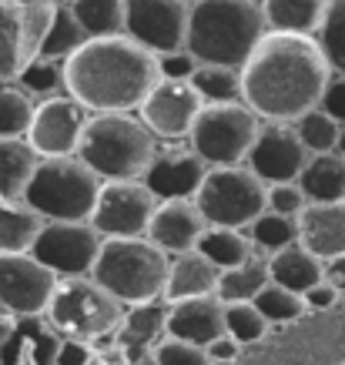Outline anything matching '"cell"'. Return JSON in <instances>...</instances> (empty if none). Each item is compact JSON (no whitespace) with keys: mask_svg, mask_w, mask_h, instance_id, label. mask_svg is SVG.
I'll return each mask as SVG.
<instances>
[{"mask_svg":"<svg viewBox=\"0 0 345 365\" xmlns=\"http://www.w3.org/2000/svg\"><path fill=\"white\" fill-rule=\"evenodd\" d=\"M37 151L27 138H0V201H21L37 168Z\"/></svg>","mask_w":345,"mask_h":365,"instance_id":"cell-28","label":"cell"},{"mask_svg":"<svg viewBox=\"0 0 345 365\" xmlns=\"http://www.w3.org/2000/svg\"><path fill=\"white\" fill-rule=\"evenodd\" d=\"M165 335L178 342L208 349L215 339L225 335V305L218 299H185L168 302Z\"/></svg>","mask_w":345,"mask_h":365,"instance_id":"cell-20","label":"cell"},{"mask_svg":"<svg viewBox=\"0 0 345 365\" xmlns=\"http://www.w3.org/2000/svg\"><path fill=\"white\" fill-rule=\"evenodd\" d=\"M305 309H312V312H329L339 302V288L332 285V282H319L315 288H309L305 295Z\"/></svg>","mask_w":345,"mask_h":365,"instance_id":"cell-48","label":"cell"},{"mask_svg":"<svg viewBox=\"0 0 345 365\" xmlns=\"http://www.w3.org/2000/svg\"><path fill=\"white\" fill-rule=\"evenodd\" d=\"M212 365H238V362H212Z\"/></svg>","mask_w":345,"mask_h":365,"instance_id":"cell-52","label":"cell"},{"mask_svg":"<svg viewBox=\"0 0 345 365\" xmlns=\"http://www.w3.org/2000/svg\"><path fill=\"white\" fill-rule=\"evenodd\" d=\"M205 101L198 98V91L191 88V81H161L151 88L145 104L138 108V118L145 121V128L161 141H188L191 128L198 121Z\"/></svg>","mask_w":345,"mask_h":365,"instance_id":"cell-14","label":"cell"},{"mask_svg":"<svg viewBox=\"0 0 345 365\" xmlns=\"http://www.w3.org/2000/svg\"><path fill=\"white\" fill-rule=\"evenodd\" d=\"M171 275V258L148 238H111L101 245L94 282L108 295L134 309L148 302H161Z\"/></svg>","mask_w":345,"mask_h":365,"instance_id":"cell-5","label":"cell"},{"mask_svg":"<svg viewBox=\"0 0 345 365\" xmlns=\"http://www.w3.org/2000/svg\"><path fill=\"white\" fill-rule=\"evenodd\" d=\"M191 88L198 91V98L205 104H235L242 101V71L235 67H218V64H198Z\"/></svg>","mask_w":345,"mask_h":365,"instance_id":"cell-34","label":"cell"},{"mask_svg":"<svg viewBox=\"0 0 345 365\" xmlns=\"http://www.w3.org/2000/svg\"><path fill=\"white\" fill-rule=\"evenodd\" d=\"M151 359H155V365H212V359L205 355V349L178 342V339H161V342L151 349Z\"/></svg>","mask_w":345,"mask_h":365,"instance_id":"cell-43","label":"cell"},{"mask_svg":"<svg viewBox=\"0 0 345 365\" xmlns=\"http://www.w3.org/2000/svg\"><path fill=\"white\" fill-rule=\"evenodd\" d=\"M57 282L31 252L0 255V315H44Z\"/></svg>","mask_w":345,"mask_h":365,"instance_id":"cell-13","label":"cell"},{"mask_svg":"<svg viewBox=\"0 0 345 365\" xmlns=\"http://www.w3.org/2000/svg\"><path fill=\"white\" fill-rule=\"evenodd\" d=\"M0 4H4V0H0Z\"/></svg>","mask_w":345,"mask_h":365,"instance_id":"cell-56","label":"cell"},{"mask_svg":"<svg viewBox=\"0 0 345 365\" xmlns=\"http://www.w3.org/2000/svg\"><path fill=\"white\" fill-rule=\"evenodd\" d=\"M168 322V302H148V305H134L124 312L121 332H118V349L124 352L128 365L134 362V355H141L145 349H155L165 335Z\"/></svg>","mask_w":345,"mask_h":365,"instance_id":"cell-26","label":"cell"},{"mask_svg":"<svg viewBox=\"0 0 345 365\" xmlns=\"http://www.w3.org/2000/svg\"><path fill=\"white\" fill-rule=\"evenodd\" d=\"M315 41L322 44V51H325V57H329L332 71L345 74V0H332L329 17H325L322 31H319Z\"/></svg>","mask_w":345,"mask_h":365,"instance_id":"cell-41","label":"cell"},{"mask_svg":"<svg viewBox=\"0 0 345 365\" xmlns=\"http://www.w3.org/2000/svg\"><path fill=\"white\" fill-rule=\"evenodd\" d=\"M54 4H74V0H54Z\"/></svg>","mask_w":345,"mask_h":365,"instance_id":"cell-53","label":"cell"},{"mask_svg":"<svg viewBox=\"0 0 345 365\" xmlns=\"http://www.w3.org/2000/svg\"><path fill=\"white\" fill-rule=\"evenodd\" d=\"M195 205L205 215V222L215 228L245 232L258 215L268 211V188L252 175L248 165L208 168V175L195 195Z\"/></svg>","mask_w":345,"mask_h":365,"instance_id":"cell-9","label":"cell"},{"mask_svg":"<svg viewBox=\"0 0 345 365\" xmlns=\"http://www.w3.org/2000/svg\"><path fill=\"white\" fill-rule=\"evenodd\" d=\"M67 98L91 114L138 111L158 84V57L131 37H91L64 61Z\"/></svg>","mask_w":345,"mask_h":365,"instance_id":"cell-2","label":"cell"},{"mask_svg":"<svg viewBox=\"0 0 345 365\" xmlns=\"http://www.w3.org/2000/svg\"><path fill=\"white\" fill-rule=\"evenodd\" d=\"M57 365H101V355L91 342L64 339V342H61V352H57Z\"/></svg>","mask_w":345,"mask_h":365,"instance_id":"cell-46","label":"cell"},{"mask_svg":"<svg viewBox=\"0 0 345 365\" xmlns=\"http://www.w3.org/2000/svg\"><path fill=\"white\" fill-rule=\"evenodd\" d=\"M21 74V37L11 17H0V84H14Z\"/></svg>","mask_w":345,"mask_h":365,"instance_id":"cell-42","label":"cell"},{"mask_svg":"<svg viewBox=\"0 0 345 365\" xmlns=\"http://www.w3.org/2000/svg\"><path fill=\"white\" fill-rule=\"evenodd\" d=\"M218 278H222V272L201 252H185V255H178V258H171V275H168L165 302L218 299Z\"/></svg>","mask_w":345,"mask_h":365,"instance_id":"cell-23","label":"cell"},{"mask_svg":"<svg viewBox=\"0 0 345 365\" xmlns=\"http://www.w3.org/2000/svg\"><path fill=\"white\" fill-rule=\"evenodd\" d=\"M208 222L198 211L195 198L191 201H158L151 225H148V242H155L168 258H178L185 252H195L205 235Z\"/></svg>","mask_w":345,"mask_h":365,"instance_id":"cell-19","label":"cell"},{"mask_svg":"<svg viewBox=\"0 0 345 365\" xmlns=\"http://www.w3.org/2000/svg\"><path fill=\"white\" fill-rule=\"evenodd\" d=\"M258 312H262V319L268 322V325H279V322H295L305 315V299L302 295H295V292H289V288L275 285V282H268L262 292L255 295V302H252Z\"/></svg>","mask_w":345,"mask_h":365,"instance_id":"cell-39","label":"cell"},{"mask_svg":"<svg viewBox=\"0 0 345 365\" xmlns=\"http://www.w3.org/2000/svg\"><path fill=\"white\" fill-rule=\"evenodd\" d=\"M245 235L248 242L255 245V252H265L268 258V255H275L299 242V218H285V215L265 211V215H258L255 222L248 225Z\"/></svg>","mask_w":345,"mask_h":365,"instance_id":"cell-35","label":"cell"},{"mask_svg":"<svg viewBox=\"0 0 345 365\" xmlns=\"http://www.w3.org/2000/svg\"><path fill=\"white\" fill-rule=\"evenodd\" d=\"M74 21L88 37H118L124 34V0H74L67 4Z\"/></svg>","mask_w":345,"mask_h":365,"instance_id":"cell-32","label":"cell"},{"mask_svg":"<svg viewBox=\"0 0 345 365\" xmlns=\"http://www.w3.org/2000/svg\"><path fill=\"white\" fill-rule=\"evenodd\" d=\"M332 64L315 37L265 34L242 67V101L262 121L295 124L302 114L322 108Z\"/></svg>","mask_w":345,"mask_h":365,"instance_id":"cell-1","label":"cell"},{"mask_svg":"<svg viewBox=\"0 0 345 365\" xmlns=\"http://www.w3.org/2000/svg\"><path fill=\"white\" fill-rule=\"evenodd\" d=\"M44 222L24 201H0V255L31 252Z\"/></svg>","mask_w":345,"mask_h":365,"instance_id":"cell-30","label":"cell"},{"mask_svg":"<svg viewBox=\"0 0 345 365\" xmlns=\"http://www.w3.org/2000/svg\"><path fill=\"white\" fill-rule=\"evenodd\" d=\"M299 242L322 262L345 255V201L309 205L299 218Z\"/></svg>","mask_w":345,"mask_h":365,"instance_id":"cell-21","label":"cell"},{"mask_svg":"<svg viewBox=\"0 0 345 365\" xmlns=\"http://www.w3.org/2000/svg\"><path fill=\"white\" fill-rule=\"evenodd\" d=\"M299 188L309 205H332L345 201V155H312L299 175Z\"/></svg>","mask_w":345,"mask_h":365,"instance_id":"cell-27","label":"cell"},{"mask_svg":"<svg viewBox=\"0 0 345 365\" xmlns=\"http://www.w3.org/2000/svg\"><path fill=\"white\" fill-rule=\"evenodd\" d=\"M37 104L17 84H0V138H27Z\"/></svg>","mask_w":345,"mask_h":365,"instance_id":"cell-37","label":"cell"},{"mask_svg":"<svg viewBox=\"0 0 345 365\" xmlns=\"http://www.w3.org/2000/svg\"><path fill=\"white\" fill-rule=\"evenodd\" d=\"M101 188L104 181L78 155L41 158L21 201L41 222H91Z\"/></svg>","mask_w":345,"mask_h":365,"instance_id":"cell-6","label":"cell"},{"mask_svg":"<svg viewBox=\"0 0 345 365\" xmlns=\"http://www.w3.org/2000/svg\"><path fill=\"white\" fill-rule=\"evenodd\" d=\"M268 332V322L252 302H235L225 305V335H232L238 345H252Z\"/></svg>","mask_w":345,"mask_h":365,"instance_id":"cell-40","label":"cell"},{"mask_svg":"<svg viewBox=\"0 0 345 365\" xmlns=\"http://www.w3.org/2000/svg\"><path fill=\"white\" fill-rule=\"evenodd\" d=\"M272 282L268 275V258H252L245 265L228 268L218 278V302L222 305H235V302H255V295Z\"/></svg>","mask_w":345,"mask_h":365,"instance_id":"cell-31","label":"cell"},{"mask_svg":"<svg viewBox=\"0 0 345 365\" xmlns=\"http://www.w3.org/2000/svg\"><path fill=\"white\" fill-rule=\"evenodd\" d=\"M268 275H272L275 285L289 288L295 295H305L309 288L325 282V262L315 258L302 242H295L289 248H282V252L268 255Z\"/></svg>","mask_w":345,"mask_h":365,"instance_id":"cell-25","label":"cell"},{"mask_svg":"<svg viewBox=\"0 0 345 365\" xmlns=\"http://www.w3.org/2000/svg\"><path fill=\"white\" fill-rule=\"evenodd\" d=\"M195 252L205 255L218 272H228V268L252 262L255 258V245L248 242V235L238 232V228H215V225H208Z\"/></svg>","mask_w":345,"mask_h":365,"instance_id":"cell-29","label":"cell"},{"mask_svg":"<svg viewBox=\"0 0 345 365\" xmlns=\"http://www.w3.org/2000/svg\"><path fill=\"white\" fill-rule=\"evenodd\" d=\"M84 41H91L88 34L81 31V24L74 21V14L67 4H57V14H54V24H51V34L44 41V51L41 57H54V61H67L74 54Z\"/></svg>","mask_w":345,"mask_h":365,"instance_id":"cell-38","label":"cell"},{"mask_svg":"<svg viewBox=\"0 0 345 365\" xmlns=\"http://www.w3.org/2000/svg\"><path fill=\"white\" fill-rule=\"evenodd\" d=\"M322 111L329 118H335L339 124H345V74L335 71L329 88H325V98H322Z\"/></svg>","mask_w":345,"mask_h":365,"instance_id":"cell-47","label":"cell"},{"mask_svg":"<svg viewBox=\"0 0 345 365\" xmlns=\"http://www.w3.org/2000/svg\"><path fill=\"white\" fill-rule=\"evenodd\" d=\"M332 0H262L268 34H302L319 37Z\"/></svg>","mask_w":345,"mask_h":365,"instance_id":"cell-24","label":"cell"},{"mask_svg":"<svg viewBox=\"0 0 345 365\" xmlns=\"http://www.w3.org/2000/svg\"><path fill=\"white\" fill-rule=\"evenodd\" d=\"M325 282H332V285L339 288V295L345 292V255H342V258L325 262Z\"/></svg>","mask_w":345,"mask_h":365,"instance_id":"cell-50","label":"cell"},{"mask_svg":"<svg viewBox=\"0 0 345 365\" xmlns=\"http://www.w3.org/2000/svg\"><path fill=\"white\" fill-rule=\"evenodd\" d=\"M91 121V111H84L74 98H51L37 101L27 144L37 158H74L84 138V128Z\"/></svg>","mask_w":345,"mask_h":365,"instance_id":"cell-15","label":"cell"},{"mask_svg":"<svg viewBox=\"0 0 345 365\" xmlns=\"http://www.w3.org/2000/svg\"><path fill=\"white\" fill-rule=\"evenodd\" d=\"M124 312L128 309L114 295H108L94 278H61L44 319L61 339L94 345L121 332Z\"/></svg>","mask_w":345,"mask_h":365,"instance_id":"cell-7","label":"cell"},{"mask_svg":"<svg viewBox=\"0 0 345 365\" xmlns=\"http://www.w3.org/2000/svg\"><path fill=\"white\" fill-rule=\"evenodd\" d=\"M305 208H309V198L302 195L299 181H289V185H272V188H268V211L285 215V218H302V211Z\"/></svg>","mask_w":345,"mask_h":365,"instance_id":"cell-44","label":"cell"},{"mask_svg":"<svg viewBox=\"0 0 345 365\" xmlns=\"http://www.w3.org/2000/svg\"><path fill=\"white\" fill-rule=\"evenodd\" d=\"M54 14V0H4L0 4V17H11L17 37H21V67H27L34 57H41Z\"/></svg>","mask_w":345,"mask_h":365,"instance_id":"cell-22","label":"cell"},{"mask_svg":"<svg viewBox=\"0 0 345 365\" xmlns=\"http://www.w3.org/2000/svg\"><path fill=\"white\" fill-rule=\"evenodd\" d=\"M101 245L104 238L91 222H44L31 255L57 278H91Z\"/></svg>","mask_w":345,"mask_h":365,"instance_id":"cell-11","label":"cell"},{"mask_svg":"<svg viewBox=\"0 0 345 365\" xmlns=\"http://www.w3.org/2000/svg\"><path fill=\"white\" fill-rule=\"evenodd\" d=\"M17 88L27 94V98H64L67 94V81H64V61H54V57H34L27 67H21V74L14 81Z\"/></svg>","mask_w":345,"mask_h":365,"instance_id":"cell-33","label":"cell"},{"mask_svg":"<svg viewBox=\"0 0 345 365\" xmlns=\"http://www.w3.org/2000/svg\"><path fill=\"white\" fill-rule=\"evenodd\" d=\"M309 151L305 144L299 141V134L292 124L282 121H262V131H258L252 151H248L245 165L252 168V175L272 188V185H289V181H299V175L309 165Z\"/></svg>","mask_w":345,"mask_h":365,"instance_id":"cell-16","label":"cell"},{"mask_svg":"<svg viewBox=\"0 0 345 365\" xmlns=\"http://www.w3.org/2000/svg\"><path fill=\"white\" fill-rule=\"evenodd\" d=\"M61 342L44 315H0V365H57Z\"/></svg>","mask_w":345,"mask_h":365,"instance_id":"cell-18","label":"cell"},{"mask_svg":"<svg viewBox=\"0 0 345 365\" xmlns=\"http://www.w3.org/2000/svg\"><path fill=\"white\" fill-rule=\"evenodd\" d=\"M155 151L158 138L138 114H91L78 158L101 181H141Z\"/></svg>","mask_w":345,"mask_h":365,"instance_id":"cell-4","label":"cell"},{"mask_svg":"<svg viewBox=\"0 0 345 365\" xmlns=\"http://www.w3.org/2000/svg\"><path fill=\"white\" fill-rule=\"evenodd\" d=\"M155 208L158 198L141 181H104V188L98 195V208L91 215V225L104 242L145 238Z\"/></svg>","mask_w":345,"mask_h":365,"instance_id":"cell-12","label":"cell"},{"mask_svg":"<svg viewBox=\"0 0 345 365\" xmlns=\"http://www.w3.org/2000/svg\"><path fill=\"white\" fill-rule=\"evenodd\" d=\"M258 131H262V118L245 101L205 104L188 134V144L208 168H235L248 161Z\"/></svg>","mask_w":345,"mask_h":365,"instance_id":"cell-8","label":"cell"},{"mask_svg":"<svg viewBox=\"0 0 345 365\" xmlns=\"http://www.w3.org/2000/svg\"><path fill=\"white\" fill-rule=\"evenodd\" d=\"M258 4H262V0H258Z\"/></svg>","mask_w":345,"mask_h":365,"instance_id":"cell-55","label":"cell"},{"mask_svg":"<svg viewBox=\"0 0 345 365\" xmlns=\"http://www.w3.org/2000/svg\"><path fill=\"white\" fill-rule=\"evenodd\" d=\"M188 24L191 4L185 0H124V37L155 57L185 51Z\"/></svg>","mask_w":345,"mask_h":365,"instance_id":"cell-10","label":"cell"},{"mask_svg":"<svg viewBox=\"0 0 345 365\" xmlns=\"http://www.w3.org/2000/svg\"><path fill=\"white\" fill-rule=\"evenodd\" d=\"M185 4H201V0H185Z\"/></svg>","mask_w":345,"mask_h":365,"instance_id":"cell-54","label":"cell"},{"mask_svg":"<svg viewBox=\"0 0 345 365\" xmlns=\"http://www.w3.org/2000/svg\"><path fill=\"white\" fill-rule=\"evenodd\" d=\"M339 155H345V124H342V138H339Z\"/></svg>","mask_w":345,"mask_h":365,"instance_id":"cell-51","label":"cell"},{"mask_svg":"<svg viewBox=\"0 0 345 365\" xmlns=\"http://www.w3.org/2000/svg\"><path fill=\"white\" fill-rule=\"evenodd\" d=\"M195 71H198V61H195L188 51L158 57V78L161 81H191L195 78Z\"/></svg>","mask_w":345,"mask_h":365,"instance_id":"cell-45","label":"cell"},{"mask_svg":"<svg viewBox=\"0 0 345 365\" xmlns=\"http://www.w3.org/2000/svg\"><path fill=\"white\" fill-rule=\"evenodd\" d=\"M292 128H295V134H299V141L305 144V151H309V155H332V151H339L342 124L335 121V118H329L322 108L302 114Z\"/></svg>","mask_w":345,"mask_h":365,"instance_id":"cell-36","label":"cell"},{"mask_svg":"<svg viewBox=\"0 0 345 365\" xmlns=\"http://www.w3.org/2000/svg\"><path fill=\"white\" fill-rule=\"evenodd\" d=\"M268 34L258 0H201L191 4L188 51L198 64L242 71Z\"/></svg>","mask_w":345,"mask_h":365,"instance_id":"cell-3","label":"cell"},{"mask_svg":"<svg viewBox=\"0 0 345 365\" xmlns=\"http://www.w3.org/2000/svg\"><path fill=\"white\" fill-rule=\"evenodd\" d=\"M205 175H208V165L191 151V144L168 141L158 144L151 165L141 175V185L158 201H191L198 195Z\"/></svg>","mask_w":345,"mask_h":365,"instance_id":"cell-17","label":"cell"},{"mask_svg":"<svg viewBox=\"0 0 345 365\" xmlns=\"http://www.w3.org/2000/svg\"><path fill=\"white\" fill-rule=\"evenodd\" d=\"M238 352H242V345L235 342L232 335H222V339H215V342L205 349V355H208L212 362H238Z\"/></svg>","mask_w":345,"mask_h":365,"instance_id":"cell-49","label":"cell"}]
</instances>
